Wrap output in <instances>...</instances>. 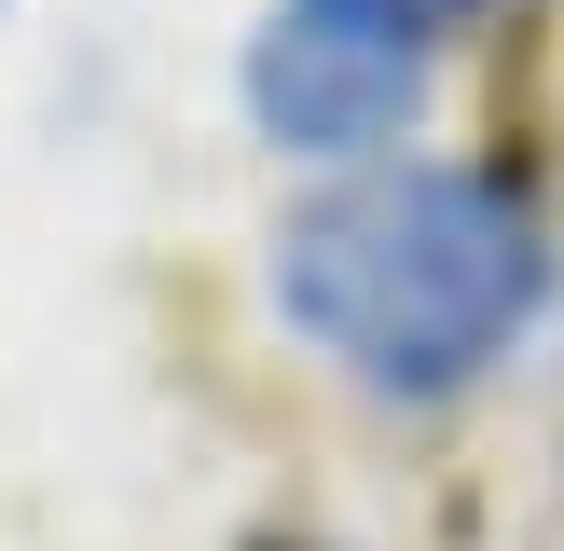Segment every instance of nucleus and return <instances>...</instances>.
Listing matches in <instances>:
<instances>
[{
    "label": "nucleus",
    "mask_w": 564,
    "mask_h": 551,
    "mask_svg": "<svg viewBox=\"0 0 564 551\" xmlns=\"http://www.w3.org/2000/svg\"><path fill=\"white\" fill-rule=\"evenodd\" d=\"M551 207L510 165H358L275 220V317L372 400H468L551 317Z\"/></svg>",
    "instance_id": "1"
},
{
    "label": "nucleus",
    "mask_w": 564,
    "mask_h": 551,
    "mask_svg": "<svg viewBox=\"0 0 564 551\" xmlns=\"http://www.w3.org/2000/svg\"><path fill=\"white\" fill-rule=\"evenodd\" d=\"M468 0H275L248 42V125L303 165H372L427 110V69Z\"/></svg>",
    "instance_id": "2"
},
{
    "label": "nucleus",
    "mask_w": 564,
    "mask_h": 551,
    "mask_svg": "<svg viewBox=\"0 0 564 551\" xmlns=\"http://www.w3.org/2000/svg\"><path fill=\"white\" fill-rule=\"evenodd\" d=\"M248 551H330V538H248Z\"/></svg>",
    "instance_id": "3"
}]
</instances>
